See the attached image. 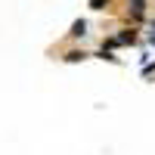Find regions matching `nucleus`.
<instances>
[{
	"instance_id": "7ed1b4c3",
	"label": "nucleus",
	"mask_w": 155,
	"mask_h": 155,
	"mask_svg": "<svg viewBox=\"0 0 155 155\" xmlns=\"http://www.w3.org/2000/svg\"><path fill=\"white\" fill-rule=\"evenodd\" d=\"M127 3H130V9L137 12V16H140L143 9H146V0H127Z\"/></svg>"
},
{
	"instance_id": "f03ea898",
	"label": "nucleus",
	"mask_w": 155,
	"mask_h": 155,
	"mask_svg": "<svg viewBox=\"0 0 155 155\" xmlns=\"http://www.w3.org/2000/svg\"><path fill=\"white\" fill-rule=\"evenodd\" d=\"M62 59H65V62H78V59H87V53H84V50H68Z\"/></svg>"
},
{
	"instance_id": "f257e3e1",
	"label": "nucleus",
	"mask_w": 155,
	"mask_h": 155,
	"mask_svg": "<svg viewBox=\"0 0 155 155\" xmlns=\"http://www.w3.org/2000/svg\"><path fill=\"white\" fill-rule=\"evenodd\" d=\"M68 34H71V37H84V34H87V22H84V19H78V22L71 25V31H68Z\"/></svg>"
},
{
	"instance_id": "20e7f679",
	"label": "nucleus",
	"mask_w": 155,
	"mask_h": 155,
	"mask_svg": "<svg viewBox=\"0 0 155 155\" xmlns=\"http://www.w3.org/2000/svg\"><path fill=\"white\" fill-rule=\"evenodd\" d=\"M112 0H90V9H106Z\"/></svg>"
}]
</instances>
